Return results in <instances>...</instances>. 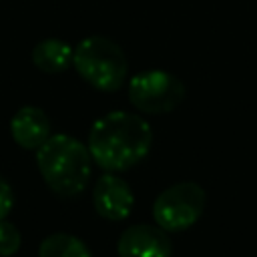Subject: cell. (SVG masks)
I'll return each mask as SVG.
<instances>
[{
    "label": "cell",
    "mask_w": 257,
    "mask_h": 257,
    "mask_svg": "<svg viewBox=\"0 0 257 257\" xmlns=\"http://www.w3.org/2000/svg\"><path fill=\"white\" fill-rule=\"evenodd\" d=\"M118 257H171L173 241L159 225H131L116 243Z\"/></svg>",
    "instance_id": "6"
},
{
    "label": "cell",
    "mask_w": 257,
    "mask_h": 257,
    "mask_svg": "<svg viewBox=\"0 0 257 257\" xmlns=\"http://www.w3.org/2000/svg\"><path fill=\"white\" fill-rule=\"evenodd\" d=\"M207 195L201 185L183 181L165 189L153 205L155 223L167 233H181L193 227L205 211Z\"/></svg>",
    "instance_id": "4"
},
{
    "label": "cell",
    "mask_w": 257,
    "mask_h": 257,
    "mask_svg": "<svg viewBox=\"0 0 257 257\" xmlns=\"http://www.w3.org/2000/svg\"><path fill=\"white\" fill-rule=\"evenodd\" d=\"M94 209L106 221H122L131 215L135 205V195L124 179L114 173H104L92 191Z\"/></svg>",
    "instance_id": "7"
},
{
    "label": "cell",
    "mask_w": 257,
    "mask_h": 257,
    "mask_svg": "<svg viewBox=\"0 0 257 257\" xmlns=\"http://www.w3.org/2000/svg\"><path fill=\"white\" fill-rule=\"evenodd\" d=\"M10 133L16 145L22 149H38L50 137V122L42 108L38 106H22L10 120Z\"/></svg>",
    "instance_id": "8"
},
{
    "label": "cell",
    "mask_w": 257,
    "mask_h": 257,
    "mask_svg": "<svg viewBox=\"0 0 257 257\" xmlns=\"http://www.w3.org/2000/svg\"><path fill=\"white\" fill-rule=\"evenodd\" d=\"M12 205H14L12 187L8 185V181L4 177H0V221L4 217H8V213L12 211Z\"/></svg>",
    "instance_id": "12"
},
{
    "label": "cell",
    "mask_w": 257,
    "mask_h": 257,
    "mask_svg": "<svg viewBox=\"0 0 257 257\" xmlns=\"http://www.w3.org/2000/svg\"><path fill=\"white\" fill-rule=\"evenodd\" d=\"M153 128L139 114L114 110L96 118L88 133V153L92 161L108 171L118 173L139 165L151 151Z\"/></svg>",
    "instance_id": "1"
},
{
    "label": "cell",
    "mask_w": 257,
    "mask_h": 257,
    "mask_svg": "<svg viewBox=\"0 0 257 257\" xmlns=\"http://www.w3.org/2000/svg\"><path fill=\"white\" fill-rule=\"evenodd\" d=\"M185 84L167 70L149 68L128 80V100L147 114H165L175 110L185 98Z\"/></svg>",
    "instance_id": "5"
},
{
    "label": "cell",
    "mask_w": 257,
    "mask_h": 257,
    "mask_svg": "<svg viewBox=\"0 0 257 257\" xmlns=\"http://www.w3.org/2000/svg\"><path fill=\"white\" fill-rule=\"evenodd\" d=\"M30 56L38 70L46 74H58V72H64L72 64L74 48L60 38H44L36 42Z\"/></svg>",
    "instance_id": "9"
},
{
    "label": "cell",
    "mask_w": 257,
    "mask_h": 257,
    "mask_svg": "<svg viewBox=\"0 0 257 257\" xmlns=\"http://www.w3.org/2000/svg\"><path fill=\"white\" fill-rule=\"evenodd\" d=\"M36 165L48 189L62 199L82 193L92 175L88 147L70 135H50L36 149Z\"/></svg>",
    "instance_id": "2"
},
{
    "label": "cell",
    "mask_w": 257,
    "mask_h": 257,
    "mask_svg": "<svg viewBox=\"0 0 257 257\" xmlns=\"http://www.w3.org/2000/svg\"><path fill=\"white\" fill-rule=\"evenodd\" d=\"M20 233L18 229L8 223V221H0V257H10L20 249Z\"/></svg>",
    "instance_id": "11"
},
{
    "label": "cell",
    "mask_w": 257,
    "mask_h": 257,
    "mask_svg": "<svg viewBox=\"0 0 257 257\" xmlns=\"http://www.w3.org/2000/svg\"><path fill=\"white\" fill-rule=\"evenodd\" d=\"M38 257H92V253L78 237L68 233H52L40 243Z\"/></svg>",
    "instance_id": "10"
},
{
    "label": "cell",
    "mask_w": 257,
    "mask_h": 257,
    "mask_svg": "<svg viewBox=\"0 0 257 257\" xmlns=\"http://www.w3.org/2000/svg\"><path fill=\"white\" fill-rule=\"evenodd\" d=\"M72 66L92 88L100 92L118 90L128 76V60L122 48L100 34L86 36L74 46Z\"/></svg>",
    "instance_id": "3"
}]
</instances>
